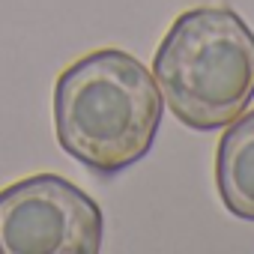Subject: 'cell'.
<instances>
[{
    "mask_svg": "<svg viewBox=\"0 0 254 254\" xmlns=\"http://www.w3.org/2000/svg\"><path fill=\"white\" fill-rule=\"evenodd\" d=\"M162 111L153 72L123 48H99L69 63L54 84L57 144L96 174L138 165L153 150Z\"/></svg>",
    "mask_w": 254,
    "mask_h": 254,
    "instance_id": "obj_1",
    "label": "cell"
},
{
    "mask_svg": "<svg viewBox=\"0 0 254 254\" xmlns=\"http://www.w3.org/2000/svg\"><path fill=\"white\" fill-rule=\"evenodd\" d=\"M150 72L183 126L221 129L254 99V30L227 6L189 9L165 33Z\"/></svg>",
    "mask_w": 254,
    "mask_h": 254,
    "instance_id": "obj_2",
    "label": "cell"
},
{
    "mask_svg": "<svg viewBox=\"0 0 254 254\" xmlns=\"http://www.w3.org/2000/svg\"><path fill=\"white\" fill-rule=\"evenodd\" d=\"M99 203L57 174H36L0 191V254H99Z\"/></svg>",
    "mask_w": 254,
    "mask_h": 254,
    "instance_id": "obj_3",
    "label": "cell"
},
{
    "mask_svg": "<svg viewBox=\"0 0 254 254\" xmlns=\"http://www.w3.org/2000/svg\"><path fill=\"white\" fill-rule=\"evenodd\" d=\"M215 186L230 215L254 221V111H242L215 150Z\"/></svg>",
    "mask_w": 254,
    "mask_h": 254,
    "instance_id": "obj_4",
    "label": "cell"
}]
</instances>
